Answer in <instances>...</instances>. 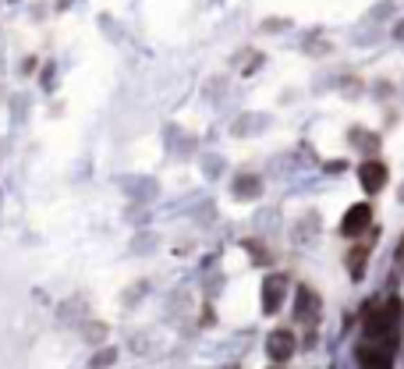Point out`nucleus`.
<instances>
[{
  "label": "nucleus",
  "mask_w": 404,
  "mask_h": 369,
  "mask_svg": "<svg viewBox=\"0 0 404 369\" xmlns=\"http://www.w3.org/2000/svg\"><path fill=\"white\" fill-rule=\"evenodd\" d=\"M372 224V206L369 203H355L348 213H344V221H340V234H348V238H358L365 234Z\"/></svg>",
  "instance_id": "obj_1"
},
{
  "label": "nucleus",
  "mask_w": 404,
  "mask_h": 369,
  "mask_svg": "<svg viewBox=\"0 0 404 369\" xmlns=\"http://www.w3.org/2000/svg\"><path fill=\"white\" fill-rule=\"evenodd\" d=\"M295 345H298L295 330H273V334L266 337V355H270L273 362H288V359L295 355Z\"/></svg>",
  "instance_id": "obj_2"
},
{
  "label": "nucleus",
  "mask_w": 404,
  "mask_h": 369,
  "mask_svg": "<svg viewBox=\"0 0 404 369\" xmlns=\"http://www.w3.org/2000/svg\"><path fill=\"white\" fill-rule=\"evenodd\" d=\"M319 295L313 291V288H298L295 291V316L301 320V323H313L316 316H319Z\"/></svg>",
  "instance_id": "obj_3"
},
{
  "label": "nucleus",
  "mask_w": 404,
  "mask_h": 369,
  "mask_svg": "<svg viewBox=\"0 0 404 369\" xmlns=\"http://www.w3.org/2000/svg\"><path fill=\"white\" fill-rule=\"evenodd\" d=\"M284 291H288V277H281V273H276V277H270V281L263 284V313H266V316L281 309Z\"/></svg>",
  "instance_id": "obj_4"
},
{
  "label": "nucleus",
  "mask_w": 404,
  "mask_h": 369,
  "mask_svg": "<svg viewBox=\"0 0 404 369\" xmlns=\"http://www.w3.org/2000/svg\"><path fill=\"white\" fill-rule=\"evenodd\" d=\"M358 181H362V189H365V192H380L383 184H387V164H380V160H365V164L358 167Z\"/></svg>",
  "instance_id": "obj_5"
},
{
  "label": "nucleus",
  "mask_w": 404,
  "mask_h": 369,
  "mask_svg": "<svg viewBox=\"0 0 404 369\" xmlns=\"http://www.w3.org/2000/svg\"><path fill=\"white\" fill-rule=\"evenodd\" d=\"M358 359H362V369H390V355L380 352V345H372V341H369V348L358 352Z\"/></svg>",
  "instance_id": "obj_6"
},
{
  "label": "nucleus",
  "mask_w": 404,
  "mask_h": 369,
  "mask_svg": "<svg viewBox=\"0 0 404 369\" xmlns=\"http://www.w3.org/2000/svg\"><path fill=\"white\" fill-rule=\"evenodd\" d=\"M365 256H369L365 245H362V249H355V252H348V270H351V277H362V273H365Z\"/></svg>",
  "instance_id": "obj_7"
},
{
  "label": "nucleus",
  "mask_w": 404,
  "mask_h": 369,
  "mask_svg": "<svg viewBox=\"0 0 404 369\" xmlns=\"http://www.w3.org/2000/svg\"><path fill=\"white\" fill-rule=\"evenodd\" d=\"M256 189H259V184H256L252 178H245V181H238V184H234V192H241V196H252Z\"/></svg>",
  "instance_id": "obj_8"
},
{
  "label": "nucleus",
  "mask_w": 404,
  "mask_h": 369,
  "mask_svg": "<svg viewBox=\"0 0 404 369\" xmlns=\"http://www.w3.org/2000/svg\"><path fill=\"white\" fill-rule=\"evenodd\" d=\"M107 362H114V352H103V355H100L96 362H92V366H96V369H100V366H107Z\"/></svg>",
  "instance_id": "obj_9"
},
{
  "label": "nucleus",
  "mask_w": 404,
  "mask_h": 369,
  "mask_svg": "<svg viewBox=\"0 0 404 369\" xmlns=\"http://www.w3.org/2000/svg\"><path fill=\"white\" fill-rule=\"evenodd\" d=\"M401 252H404V241H401Z\"/></svg>",
  "instance_id": "obj_10"
}]
</instances>
